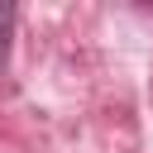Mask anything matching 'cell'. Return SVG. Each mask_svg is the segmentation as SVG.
<instances>
[{
  "instance_id": "obj_1",
  "label": "cell",
  "mask_w": 153,
  "mask_h": 153,
  "mask_svg": "<svg viewBox=\"0 0 153 153\" xmlns=\"http://www.w3.org/2000/svg\"><path fill=\"white\" fill-rule=\"evenodd\" d=\"M14 24H19V10L14 5H0V76L10 67V43H14Z\"/></svg>"
}]
</instances>
